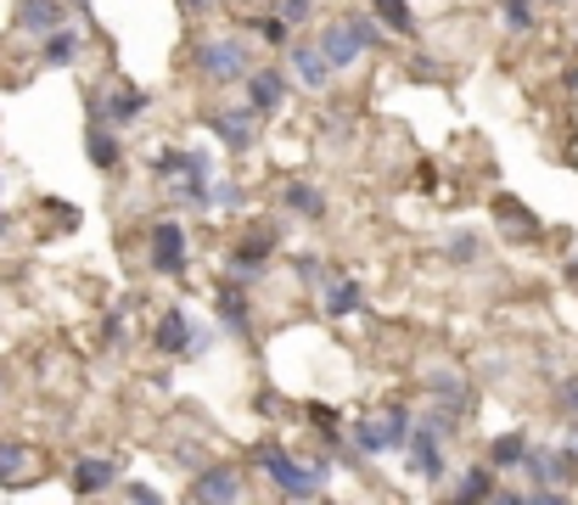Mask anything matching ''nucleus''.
Returning <instances> with one entry per match:
<instances>
[{"instance_id": "nucleus-32", "label": "nucleus", "mask_w": 578, "mask_h": 505, "mask_svg": "<svg viewBox=\"0 0 578 505\" xmlns=\"http://www.w3.org/2000/svg\"><path fill=\"white\" fill-rule=\"evenodd\" d=\"M450 259H455V265H477V259H484V242H477L472 231L450 236Z\"/></svg>"}, {"instance_id": "nucleus-19", "label": "nucleus", "mask_w": 578, "mask_h": 505, "mask_svg": "<svg viewBox=\"0 0 578 505\" xmlns=\"http://www.w3.org/2000/svg\"><path fill=\"white\" fill-rule=\"evenodd\" d=\"M29 478H34V449H29L23 438H7V433H0V483L23 489Z\"/></svg>"}, {"instance_id": "nucleus-27", "label": "nucleus", "mask_w": 578, "mask_h": 505, "mask_svg": "<svg viewBox=\"0 0 578 505\" xmlns=\"http://www.w3.org/2000/svg\"><path fill=\"white\" fill-rule=\"evenodd\" d=\"M455 500H500L495 467H472V472H461V483H455Z\"/></svg>"}, {"instance_id": "nucleus-21", "label": "nucleus", "mask_w": 578, "mask_h": 505, "mask_svg": "<svg viewBox=\"0 0 578 505\" xmlns=\"http://www.w3.org/2000/svg\"><path fill=\"white\" fill-rule=\"evenodd\" d=\"M79 45H84V40H79V29H68V23H63L57 34H45V40H39V63H45V68H68V63L79 57Z\"/></svg>"}, {"instance_id": "nucleus-39", "label": "nucleus", "mask_w": 578, "mask_h": 505, "mask_svg": "<svg viewBox=\"0 0 578 505\" xmlns=\"http://www.w3.org/2000/svg\"><path fill=\"white\" fill-rule=\"evenodd\" d=\"M567 90H578V68H567Z\"/></svg>"}, {"instance_id": "nucleus-4", "label": "nucleus", "mask_w": 578, "mask_h": 505, "mask_svg": "<svg viewBox=\"0 0 578 505\" xmlns=\"http://www.w3.org/2000/svg\"><path fill=\"white\" fill-rule=\"evenodd\" d=\"M410 411L405 404H388L382 416H365L360 427H354V449L360 454H394V449H405L410 444Z\"/></svg>"}, {"instance_id": "nucleus-9", "label": "nucleus", "mask_w": 578, "mask_h": 505, "mask_svg": "<svg viewBox=\"0 0 578 505\" xmlns=\"http://www.w3.org/2000/svg\"><path fill=\"white\" fill-rule=\"evenodd\" d=\"M270 252H275V231L264 225V231H253L248 242L230 247V276H236V281H259L264 265H270Z\"/></svg>"}, {"instance_id": "nucleus-40", "label": "nucleus", "mask_w": 578, "mask_h": 505, "mask_svg": "<svg viewBox=\"0 0 578 505\" xmlns=\"http://www.w3.org/2000/svg\"><path fill=\"white\" fill-rule=\"evenodd\" d=\"M73 7H79V12H90V0H73Z\"/></svg>"}, {"instance_id": "nucleus-11", "label": "nucleus", "mask_w": 578, "mask_h": 505, "mask_svg": "<svg viewBox=\"0 0 578 505\" xmlns=\"http://www.w3.org/2000/svg\"><path fill=\"white\" fill-rule=\"evenodd\" d=\"M208 130L242 158V152L253 146V135H259V113L253 108H225V113H208Z\"/></svg>"}, {"instance_id": "nucleus-31", "label": "nucleus", "mask_w": 578, "mask_h": 505, "mask_svg": "<svg viewBox=\"0 0 578 505\" xmlns=\"http://www.w3.org/2000/svg\"><path fill=\"white\" fill-rule=\"evenodd\" d=\"M185 164H191V152L169 146V152H158V164H152V175H158V180H180V175H185Z\"/></svg>"}, {"instance_id": "nucleus-34", "label": "nucleus", "mask_w": 578, "mask_h": 505, "mask_svg": "<svg viewBox=\"0 0 578 505\" xmlns=\"http://www.w3.org/2000/svg\"><path fill=\"white\" fill-rule=\"evenodd\" d=\"M556 404H562V411H567V416H573V422H578V377H573V382H562V388H556Z\"/></svg>"}, {"instance_id": "nucleus-15", "label": "nucleus", "mask_w": 578, "mask_h": 505, "mask_svg": "<svg viewBox=\"0 0 578 505\" xmlns=\"http://www.w3.org/2000/svg\"><path fill=\"white\" fill-rule=\"evenodd\" d=\"M191 500H208V505H225V500H242V478H236V467H203L197 478H191V489H185Z\"/></svg>"}, {"instance_id": "nucleus-37", "label": "nucleus", "mask_w": 578, "mask_h": 505, "mask_svg": "<svg viewBox=\"0 0 578 505\" xmlns=\"http://www.w3.org/2000/svg\"><path fill=\"white\" fill-rule=\"evenodd\" d=\"M567 281L578 287V252H573V259H567Z\"/></svg>"}, {"instance_id": "nucleus-2", "label": "nucleus", "mask_w": 578, "mask_h": 505, "mask_svg": "<svg viewBox=\"0 0 578 505\" xmlns=\"http://www.w3.org/2000/svg\"><path fill=\"white\" fill-rule=\"evenodd\" d=\"M191 63H197V74H203L208 85H248V74H253V50L236 40V34H208V40H197Z\"/></svg>"}, {"instance_id": "nucleus-28", "label": "nucleus", "mask_w": 578, "mask_h": 505, "mask_svg": "<svg viewBox=\"0 0 578 505\" xmlns=\"http://www.w3.org/2000/svg\"><path fill=\"white\" fill-rule=\"evenodd\" d=\"M248 29H253L264 45H275V50H281V45H293V23H286L281 12H275V18H253Z\"/></svg>"}, {"instance_id": "nucleus-3", "label": "nucleus", "mask_w": 578, "mask_h": 505, "mask_svg": "<svg viewBox=\"0 0 578 505\" xmlns=\"http://www.w3.org/2000/svg\"><path fill=\"white\" fill-rule=\"evenodd\" d=\"M376 40H382V23L376 18H337V23L320 29L315 45L331 57V68H354L365 50H376Z\"/></svg>"}, {"instance_id": "nucleus-10", "label": "nucleus", "mask_w": 578, "mask_h": 505, "mask_svg": "<svg viewBox=\"0 0 578 505\" xmlns=\"http://www.w3.org/2000/svg\"><path fill=\"white\" fill-rule=\"evenodd\" d=\"M214 315H219V326H225L236 343H248V337H253V303H248L242 281L219 287V298H214Z\"/></svg>"}, {"instance_id": "nucleus-35", "label": "nucleus", "mask_w": 578, "mask_h": 505, "mask_svg": "<svg viewBox=\"0 0 578 505\" xmlns=\"http://www.w3.org/2000/svg\"><path fill=\"white\" fill-rule=\"evenodd\" d=\"M416 79H439V63H432V57H416Z\"/></svg>"}, {"instance_id": "nucleus-29", "label": "nucleus", "mask_w": 578, "mask_h": 505, "mask_svg": "<svg viewBox=\"0 0 578 505\" xmlns=\"http://www.w3.org/2000/svg\"><path fill=\"white\" fill-rule=\"evenodd\" d=\"M208 209H214V214H236V209H242V186L214 180V186H208Z\"/></svg>"}, {"instance_id": "nucleus-8", "label": "nucleus", "mask_w": 578, "mask_h": 505, "mask_svg": "<svg viewBox=\"0 0 578 505\" xmlns=\"http://www.w3.org/2000/svg\"><path fill=\"white\" fill-rule=\"evenodd\" d=\"M147 252H152L147 265H152L158 276H185V225H180V220H152Z\"/></svg>"}, {"instance_id": "nucleus-18", "label": "nucleus", "mask_w": 578, "mask_h": 505, "mask_svg": "<svg viewBox=\"0 0 578 505\" xmlns=\"http://www.w3.org/2000/svg\"><path fill=\"white\" fill-rule=\"evenodd\" d=\"M427 393L439 404H450V411H461V416H472V404H477V393L461 371H427Z\"/></svg>"}, {"instance_id": "nucleus-1", "label": "nucleus", "mask_w": 578, "mask_h": 505, "mask_svg": "<svg viewBox=\"0 0 578 505\" xmlns=\"http://www.w3.org/2000/svg\"><path fill=\"white\" fill-rule=\"evenodd\" d=\"M259 472L286 494V500H315V494H326V478H331V461H293L281 444H259Z\"/></svg>"}, {"instance_id": "nucleus-30", "label": "nucleus", "mask_w": 578, "mask_h": 505, "mask_svg": "<svg viewBox=\"0 0 578 505\" xmlns=\"http://www.w3.org/2000/svg\"><path fill=\"white\" fill-rule=\"evenodd\" d=\"M293 270H298V281H304V287H326V281L337 276V270H331L326 259H315V252H304V259H298Z\"/></svg>"}, {"instance_id": "nucleus-33", "label": "nucleus", "mask_w": 578, "mask_h": 505, "mask_svg": "<svg viewBox=\"0 0 578 505\" xmlns=\"http://www.w3.org/2000/svg\"><path fill=\"white\" fill-rule=\"evenodd\" d=\"M124 337H129V321H124V310H113V315L102 321V348H113V354H118V348H124Z\"/></svg>"}, {"instance_id": "nucleus-17", "label": "nucleus", "mask_w": 578, "mask_h": 505, "mask_svg": "<svg viewBox=\"0 0 578 505\" xmlns=\"http://www.w3.org/2000/svg\"><path fill=\"white\" fill-rule=\"evenodd\" d=\"M84 152H90V164L102 169V175H118V169H124V146H118V130H113V124H95V119H90Z\"/></svg>"}, {"instance_id": "nucleus-14", "label": "nucleus", "mask_w": 578, "mask_h": 505, "mask_svg": "<svg viewBox=\"0 0 578 505\" xmlns=\"http://www.w3.org/2000/svg\"><path fill=\"white\" fill-rule=\"evenodd\" d=\"M320 315H331V321L365 315V287H360L354 276H331V281L320 287Z\"/></svg>"}, {"instance_id": "nucleus-41", "label": "nucleus", "mask_w": 578, "mask_h": 505, "mask_svg": "<svg viewBox=\"0 0 578 505\" xmlns=\"http://www.w3.org/2000/svg\"><path fill=\"white\" fill-rule=\"evenodd\" d=\"M545 7H567V0H545Z\"/></svg>"}, {"instance_id": "nucleus-7", "label": "nucleus", "mask_w": 578, "mask_h": 505, "mask_svg": "<svg viewBox=\"0 0 578 505\" xmlns=\"http://www.w3.org/2000/svg\"><path fill=\"white\" fill-rule=\"evenodd\" d=\"M444 444H450V433L439 427V422H416L410 427V444H405V454H410V472L416 478H444Z\"/></svg>"}, {"instance_id": "nucleus-36", "label": "nucleus", "mask_w": 578, "mask_h": 505, "mask_svg": "<svg viewBox=\"0 0 578 505\" xmlns=\"http://www.w3.org/2000/svg\"><path fill=\"white\" fill-rule=\"evenodd\" d=\"M185 12H214V7H225V0H180Z\"/></svg>"}, {"instance_id": "nucleus-22", "label": "nucleus", "mask_w": 578, "mask_h": 505, "mask_svg": "<svg viewBox=\"0 0 578 505\" xmlns=\"http://www.w3.org/2000/svg\"><path fill=\"white\" fill-rule=\"evenodd\" d=\"M528 449H534V438H528V433H506V438L489 444V467L495 472H517L528 461Z\"/></svg>"}, {"instance_id": "nucleus-26", "label": "nucleus", "mask_w": 578, "mask_h": 505, "mask_svg": "<svg viewBox=\"0 0 578 505\" xmlns=\"http://www.w3.org/2000/svg\"><path fill=\"white\" fill-rule=\"evenodd\" d=\"M495 220H500V225H506L511 236H540V231H545V225H540L534 214L522 209L517 197H495Z\"/></svg>"}, {"instance_id": "nucleus-38", "label": "nucleus", "mask_w": 578, "mask_h": 505, "mask_svg": "<svg viewBox=\"0 0 578 505\" xmlns=\"http://www.w3.org/2000/svg\"><path fill=\"white\" fill-rule=\"evenodd\" d=\"M7 231H12V220H7V209H0V242H7Z\"/></svg>"}, {"instance_id": "nucleus-23", "label": "nucleus", "mask_w": 578, "mask_h": 505, "mask_svg": "<svg viewBox=\"0 0 578 505\" xmlns=\"http://www.w3.org/2000/svg\"><path fill=\"white\" fill-rule=\"evenodd\" d=\"M540 12V0H500V29L511 34V40H528V34H534V18Z\"/></svg>"}, {"instance_id": "nucleus-16", "label": "nucleus", "mask_w": 578, "mask_h": 505, "mask_svg": "<svg viewBox=\"0 0 578 505\" xmlns=\"http://www.w3.org/2000/svg\"><path fill=\"white\" fill-rule=\"evenodd\" d=\"M331 74H337V68H331V57H326L315 40H298V45H293V79H298L304 90L320 96V90L331 85Z\"/></svg>"}, {"instance_id": "nucleus-25", "label": "nucleus", "mask_w": 578, "mask_h": 505, "mask_svg": "<svg viewBox=\"0 0 578 505\" xmlns=\"http://www.w3.org/2000/svg\"><path fill=\"white\" fill-rule=\"evenodd\" d=\"M113 478H118V461H79L73 494H102V489H113Z\"/></svg>"}, {"instance_id": "nucleus-13", "label": "nucleus", "mask_w": 578, "mask_h": 505, "mask_svg": "<svg viewBox=\"0 0 578 505\" xmlns=\"http://www.w3.org/2000/svg\"><path fill=\"white\" fill-rule=\"evenodd\" d=\"M286 90H293V79H286L281 68H253L248 74V108L259 119H275V108L286 101Z\"/></svg>"}, {"instance_id": "nucleus-42", "label": "nucleus", "mask_w": 578, "mask_h": 505, "mask_svg": "<svg viewBox=\"0 0 578 505\" xmlns=\"http://www.w3.org/2000/svg\"><path fill=\"white\" fill-rule=\"evenodd\" d=\"M0 388H7V366H0Z\"/></svg>"}, {"instance_id": "nucleus-5", "label": "nucleus", "mask_w": 578, "mask_h": 505, "mask_svg": "<svg viewBox=\"0 0 578 505\" xmlns=\"http://www.w3.org/2000/svg\"><path fill=\"white\" fill-rule=\"evenodd\" d=\"M152 96L135 90V85H118V90H95L90 96V119L95 124H113V130H135L140 119H147Z\"/></svg>"}, {"instance_id": "nucleus-20", "label": "nucleus", "mask_w": 578, "mask_h": 505, "mask_svg": "<svg viewBox=\"0 0 578 505\" xmlns=\"http://www.w3.org/2000/svg\"><path fill=\"white\" fill-rule=\"evenodd\" d=\"M281 209H293L298 220H320L326 214V191L315 180H286L281 186Z\"/></svg>"}, {"instance_id": "nucleus-6", "label": "nucleus", "mask_w": 578, "mask_h": 505, "mask_svg": "<svg viewBox=\"0 0 578 505\" xmlns=\"http://www.w3.org/2000/svg\"><path fill=\"white\" fill-rule=\"evenodd\" d=\"M152 343H158V354H169V360H197V354H208V332H197V326H191V315L180 310V303L158 315Z\"/></svg>"}, {"instance_id": "nucleus-12", "label": "nucleus", "mask_w": 578, "mask_h": 505, "mask_svg": "<svg viewBox=\"0 0 578 505\" xmlns=\"http://www.w3.org/2000/svg\"><path fill=\"white\" fill-rule=\"evenodd\" d=\"M68 23V0H18V34L45 40Z\"/></svg>"}, {"instance_id": "nucleus-24", "label": "nucleus", "mask_w": 578, "mask_h": 505, "mask_svg": "<svg viewBox=\"0 0 578 505\" xmlns=\"http://www.w3.org/2000/svg\"><path fill=\"white\" fill-rule=\"evenodd\" d=\"M371 18L388 29V34H416V12H410V0H365Z\"/></svg>"}]
</instances>
